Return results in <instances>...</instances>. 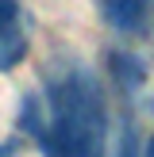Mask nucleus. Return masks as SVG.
I'll list each match as a JSON object with an SVG mask.
<instances>
[{"label": "nucleus", "instance_id": "obj_1", "mask_svg": "<svg viewBox=\"0 0 154 157\" xmlns=\"http://www.w3.org/2000/svg\"><path fill=\"white\" fill-rule=\"evenodd\" d=\"M19 123L46 157H104L108 111L100 84L89 69L66 65L46 81V104L38 96H23Z\"/></svg>", "mask_w": 154, "mask_h": 157}, {"label": "nucleus", "instance_id": "obj_2", "mask_svg": "<svg viewBox=\"0 0 154 157\" xmlns=\"http://www.w3.org/2000/svg\"><path fill=\"white\" fill-rule=\"evenodd\" d=\"M27 54V35L19 27V4L0 0V73L15 69Z\"/></svg>", "mask_w": 154, "mask_h": 157}, {"label": "nucleus", "instance_id": "obj_3", "mask_svg": "<svg viewBox=\"0 0 154 157\" xmlns=\"http://www.w3.org/2000/svg\"><path fill=\"white\" fill-rule=\"evenodd\" d=\"M100 12L120 35H135V31L146 27L150 0H100Z\"/></svg>", "mask_w": 154, "mask_h": 157}, {"label": "nucleus", "instance_id": "obj_4", "mask_svg": "<svg viewBox=\"0 0 154 157\" xmlns=\"http://www.w3.org/2000/svg\"><path fill=\"white\" fill-rule=\"evenodd\" d=\"M120 157H139V153H135V142H131V138H123V142H120Z\"/></svg>", "mask_w": 154, "mask_h": 157}, {"label": "nucleus", "instance_id": "obj_5", "mask_svg": "<svg viewBox=\"0 0 154 157\" xmlns=\"http://www.w3.org/2000/svg\"><path fill=\"white\" fill-rule=\"evenodd\" d=\"M143 157H154V134H150V142H146V150H143Z\"/></svg>", "mask_w": 154, "mask_h": 157}, {"label": "nucleus", "instance_id": "obj_6", "mask_svg": "<svg viewBox=\"0 0 154 157\" xmlns=\"http://www.w3.org/2000/svg\"><path fill=\"white\" fill-rule=\"evenodd\" d=\"M150 107H154V104H150Z\"/></svg>", "mask_w": 154, "mask_h": 157}]
</instances>
